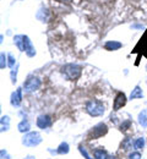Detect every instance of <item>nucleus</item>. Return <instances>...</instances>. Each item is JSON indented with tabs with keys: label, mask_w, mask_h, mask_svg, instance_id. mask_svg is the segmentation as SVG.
<instances>
[{
	"label": "nucleus",
	"mask_w": 147,
	"mask_h": 159,
	"mask_svg": "<svg viewBox=\"0 0 147 159\" xmlns=\"http://www.w3.org/2000/svg\"><path fill=\"white\" fill-rule=\"evenodd\" d=\"M86 111L91 116H102L105 111V107L99 100H88L86 103Z\"/></svg>",
	"instance_id": "obj_1"
},
{
	"label": "nucleus",
	"mask_w": 147,
	"mask_h": 159,
	"mask_svg": "<svg viewBox=\"0 0 147 159\" xmlns=\"http://www.w3.org/2000/svg\"><path fill=\"white\" fill-rule=\"evenodd\" d=\"M42 136L39 132L33 131V132H27L22 137V144L26 147H37L42 142Z\"/></svg>",
	"instance_id": "obj_2"
},
{
	"label": "nucleus",
	"mask_w": 147,
	"mask_h": 159,
	"mask_svg": "<svg viewBox=\"0 0 147 159\" xmlns=\"http://www.w3.org/2000/svg\"><path fill=\"white\" fill-rule=\"evenodd\" d=\"M63 74L66 76L67 80H77L82 74V69L79 65L67 64L63 67Z\"/></svg>",
	"instance_id": "obj_3"
},
{
	"label": "nucleus",
	"mask_w": 147,
	"mask_h": 159,
	"mask_svg": "<svg viewBox=\"0 0 147 159\" xmlns=\"http://www.w3.org/2000/svg\"><path fill=\"white\" fill-rule=\"evenodd\" d=\"M107 131H108L107 125L103 124V122H99V124H97V125L90 131L88 136H90L91 139H99V137H102V136H104L105 134H107Z\"/></svg>",
	"instance_id": "obj_4"
},
{
	"label": "nucleus",
	"mask_w": 147,
	"mask_h": 159,
	"mask_svg": "<svg viewBox=\"0 0 147 159\" xmlns=\"http://www.w3.org/2000/svg\"><path fill=\"white\" fill-rule=\"evenodd\" d=\"M41 87V80L37 77H28L23 83V88L26 92H34Z\"/></svg>",
	"instance_id": "obj_5"
},
{
	"label": "nucleus",
	"mask_w": 147,
	"mask_h": 159,
	"mask_svg": "<svg viewBox=\"0 0 147 159\" xmlns=\"http://www.w3.org/2000/svg\"><path fill=\"white\" fill-rule=\"evenodd\" d=\"M126 104V96L123 92H118L114 99V104H113V109L117 111L119 109H122L124 105Z\"/></svg>",
	"instance_id": "obj_6"
},
{
	"label": "nucleus",
	"mask_w": 147,
	"mask_h": 159,
	"mask_svg": "<svg viewBox=\"0 0 147 159\" xmlns=\"http://www.w3.org/2000/svg\"><path fill=\"white\" fill-rule=\"evenodd\" d=\"M37 126L39 129H48L49 126H52V118L49 115H39L37 119Z\"/></svg>",
	"instance_id": "obj_7"
},
{
	"label": "nucleus",
	"mask_w": 147,
	"mask_h": 159,
	"mask_svg": "<svg viewBox=\"0 0 147 159\" xmlns=\"http://www.w3.org/2000/svg\"><path fill=\"white\" fill-rule=\"evenodd\" d=\"M21 102H22V88H17V91L11 94L10 103H11L12 107H20Z\"/></svg>",
	"instance_id": "obj_8"
},
{
	"label": "nucleus",
	"mask_w": 147,
	"mask_h": 159,
	"mask_svg": "<svg viewBox=\"0 0 147 159\" xmlns=\"http://www.w3.org/2000/svg\"><path fill=\"white\" fill-rule=\"evenodd\" d=\"M25 53H26L30 58H32V57L36 55V50H34V48H33L31 40H30V38H28L27 36H25Z\"/></svg>",
	"instance_id": "obj_9"
},
{
	"label": "nucleus",
	"mask_w": 147,
	"mask_h": 159,
	"mask_svg": "<svg viewBox=\"0 0 147 159\" xmlns=\"http://www.w3.org/2000/svg\"><path fill=\"white\" fill-rule=\"evenodd\" d=\"M17 130L22 132V134H27V132H30V130H31V124H30V121L28 120H22L21 122L17 125Z\"/></svg>",
	"instance_id": "obj_10"
},
{
	"label": "nucleus",
	"mask_w": 147,
	"mask_h": 159,
	"mask_svg": "<svg viewBox=\"0 0 147 159\" xmlns=\"http://www.w3.org/2000/svg\"><path fill=\"white\" fill-rule=\"evenodd\" d=\"M122 47H123V44L119 42H115V40H109L104 44V48L107 50H118Z\"/></svg>",
	"instance_id": "obj_11"
},
{
	"label": "nucleus",
	"mask_w": 147,
	"mask_h": 159,
	"mask_svg": "<svg viewBox=\"0 0 147 159\" xmlns=\"http://www.w3.org/2000/svg\"><path fill=\"white\" fill-rule=\"evenodd\" d=\"M144 97V92H142V89L140 88V86H136L134 89H132V92H131V94H130V99H137V98H142Z\"/></svg>",
	"instance_id": "obj_12"
},
{
	"label": "nucleus",
	"mask_w": 147,
	"mask_h": 159,
	"mask_svg": "<svg viewBox=\"0 0 147 159\" xmlns=\"http://www.w3.org/2000/svg\"><path fill=\"white\" fill-rule=\"evenodd\" d=\"M93 157H94V159H109V156H108L107 151L102 149V148L101 149H94Z\"/></svg>",
	"instance_id": "obj_13"
},
{
	"label": "nucleus",
	"mask_w": 147,
	"mask_h": 159,
	"mask_svg": "<svg viewBox=\"0 0 147 159\" xmlns=\"http://www.w3.org/2000/svg\"><path fill=\"white\" fill-rule=\"evenodd\" d=\"M58 154H67L69 152H70V146H69V143L67 142H62L60 144H59V147H58Z\"/></svg>",
	"instance_id": "obj_14"
},
{
	"label": "nucleus",
	"mask_w": 147,
	"mask_h": 159,
	"mask_svg": "<svg viewBox=\"0 0 147 159\" xmlns=\"http://www.w3.org/2000/svg\"><path fill=\"white\" fill-rule=\"evenodd\" d=\"M14 43L21 52H25V36H16L14 39Z\"/></svg>",
	"instance_id": "obj_15"
},
{
	"label": "nucleus",
	"mask_w": 147,
	"mask_h": 159,
	"mask_svg": "<svg viewBox=\"0 0 147 159\" xmlns=\"http://www.w3.org/2000/svg\"><path fill=\"white\" fill-rule=\"evenodd\" d=\"M137 120H139V124H140L142 127H147V110L140 111V114H139V116H137Z\"/></svg>",
	"instance_id": "obj_16"
},
{
	"label": "nucleus",
	"mask_w": 147,
	"mask_h": 159,
	"mask_svg": "<svg viewBox=\"0 0 147 159\" xmlns=\"http://www.w3.org/2000/svg\"><path fill=\"white\" fill-rule=\"evenodd\" d=\"M0 122H1V132L7 131L9 127H10V118L9 116H2Z\"/></svg>",
	"instance_id": "obj_17"
},
{
	"label": "nucleus",
	"mask_w": 147,
	"mask_h": 159,
	"mask_svg": "<svg viewBox=\"0 0 147 159\" xmlns=\"http://www.w3.org/2000/svg\"><path fill=\"white\" fill-rule=\"evenodd\" d=\"M144 147H145V139H144V137H139L137 139H135L134 148H136V149H142Z\"/></svg>",
	"instance_id": "obj_18"
},
{
	"label": "nucleus",
	"mask_w": 147,
	"mask_h": 159,
	"mask_svg": "<svg viewBox=\"0 0 147 159\" xmlns=\"http://www.w3.org/2000/svg\"><path fill=\"white\" fill-rule=\"evenodd\" d=\"M79 151H80V153L84 156L85 159H94V158H91V156L88 154V152H87V149L85 148L84 146H79Z\"/></svg>",
	"instance_id": "obj_19"
},
{
	"label": "nucleus",
	"mask_w": 147,
	"mask_h": 159,
	"mask_svg": "<svg viewBox=\"0 0 147 159\" xmlns=\"http://www.w3.org/2000/svg\"><path fill=\"white\" fill-rule=\"evenodd\" d=\"M15 58L12 57V54H7V66L10 69H14L15 67Z\"/></svg>",
	"instance_id": "obj_20"
},
{
	"label": "nucleus",
	"mask_w": 147,
	"mask_h": 159,
	"mask_svg": "<svg viewBox=\"0 0 147 159\" xmlns=\"http://www.w3.org/2000/svg\"><path fill=\"white\" fill-rule=\"evenodd\" d=\"M134 143H135V141H132L131 139H126L125 141H124V143H123V147H124L125 149H130V148H132Z\"/></svg>",
	"instance_id": "obj_21"
},
{
	"label": "nucleus",
	"mask_w": 147,
	"mask_h": 159,
	"mask_svg": "<svg viewBox=\"0 0 147 159\" xmlns=\"http://www.w3.org/2000/svg\"><path fill=\"white\" fill-rule=\"evenodd\" d=\"M0 58H1V60H0V67H1V69H5V66L7 65V64H6L5 54H4V53H1V54H0Z\"/></svg>",
	"instance_id": "obj_22"
},
{
	"label": "nucleus",
	"mask_w": 147,
	"mask_h": 159,
	"mask_svg": "<svg viewBox=\"0 0 147 159\" xmlns=\"http://www.w3.org/2000/svg\"><path fill=\"white\" fill-rule=\"evenodd\" d=\"M141 158H142V156H141L140 152H132L129 156V159H141Z\"/></svg>",
	"instance_id": "obj_23"
},
{
	"label": "nucleus",
	"mask_w": 147,
	"mask_h": 159,
	"mask_svg": "<svg viewBox=\"0 0 147 159\" xmlns=\"http://www.w3.org/2000/svg\"><path fill=\"white\" fill-rule=\"evenodd\" d=\"M0 156H1V159H11V156L7 153V151L5 149H1L0 151Z\"/></svg>",
	"instance_id": "obj_24"
},
{
	"label": "nucleus",
	"mask_w": 147,
	"mask_h": 159,
	"mask_svg": "<svg viewBox=\"0 0 147 159\" xmlns=\"http://www.w3.org/2000/svg\"><path fill=\"white\" fill-rule=\"evenodd\" d=\"M130 125H131V122H130V121H125V122H123V124H122V126H120V127H122V131L127 130V129L130 127Z\"/></svg>",
	"instance_id": "obj_25"
},
{
	"label": "nucleus",
	"mask_w": 147,
	"mask_h": 159,
	"mask_svg": "<svg viewBox=\"0 0 147 159\" xmlns=\"http://www.w3.org/2000/svg\"><path fill=\"white\" fill-rule=\"evenodd\" d=\"M25 159H36V158H34L33 156H27V157H26Z\"/></svg>",
	"instance_id": "obj_26"
},
{
	"label": "nucleus",
	"mask_w": 147,
	"mask_h": 159,
	"mask_svg": "<svg viewBox=\"0 0 147 159\" xmlns=\"http://www.w3.org/2000/svg\"><path fill=\"white\" fill-rule=\"evenodd\" d=\"M64 1H69V0H64Z\"/></svg>",
	"instance_id": "obj_27"
},
{
	"label": "nucleus",
	"mask_w": 147,
	"mask_h": 159,
	"mask_svg": "<svg viewBox=\"0 0 147 159\" xmlns=\"http://www.w3.org/2000/svg\"><path fill=\"white\" fill-rule=\"evenodd\" d=\"M146 70H147V65H146Z\"/></svg>",
	"instance_id": "obj_28"
}]
</instances>
